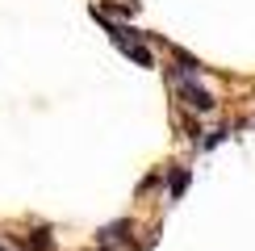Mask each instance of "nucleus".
Returning <instances> with one entry per match:
<instances>
[{"mask_svg": "<svg viewBox=\"0 0 255 251\" xmlns=\"http://www.w3.org/2000/svg\"><path fill=\"white\" fill-rule=\"evenodd\" d=\"M126 230H130V222L122 218V222H113V226H105V230H101V235H97V243H101V247H105V243L113 247V243H122V239H126Z\"/></svg>", "mask_w": 255, "mask_h": 251, "instance_id": "obj_4", "label": "nucleus"}, {"mask_svg": "<svg viewBox=\"0 0 255 251\" xmlns=\"http://www.w3.org/2000/svg\"><path fill=\"white\" fill-rule=\"evenodd\" d=\"M188 180H193V176H188V167H176V172L167 176V193H172V201H180V197H184Z\"/></svg>", "mask_w": 255, "mask_h": 251, "instance_id": "obj_3", "label": "nucleus"}, {"mask_svg": "<svg viewBox=\"0 0 255 251\" xmlns=\"http://www.w3.org/2000/svg\"><path fill=\"white\" fill-rule=\"evenodd\" d=\"M176 84H180V97L193 105L197 113H209V109L218 105V101H214V92H205L201 84H193V76H184V71H176Z\"/></svg>", "mask_w": 255, "mask_h": 251, "instance_id": "obj_1", "label": "nucleus"}, {"mask_svg": "<svg viewBox=\"0 0 255 251\" xmlns=\"http://www.w3.org/2000/svg\"><path fill=\"white\" fill-rule=\"evenodd\" d=\"M134 8H138L134 0H113V4H105V13H118V17H130Z\"/></svg>", "mask_w": 255, "mask_h": 251, "instance_id": "obj_6", "label": "nucleus"}, {"mask_svg": "<svg viewBox=\"0 0 255 251\" xmlns=\"http://www.w3.org/2000/svg\"><path fill=\"white\" fill-rule=\"evenodd\" d=\"M226 134H230V130H214V134H209V138L201 142V146H205V151H209V146H218V142H226Z\"/></svg>", "mask_w": 255, "mask_h": 251, "instance_id": "obj_7", "label": "nucleus"}, {"mask_svg": "<svg viewBox=\"0 0 255 251\" xmlns=\"http://www.w3.org/2000/svg\"><path fill=\"white\" fill-rule=\"evenodd\" d=\"M122 55H126V59H134L138 67H155V59H151V50H146L142 42H122Z\"/></svg>", "mask_w": 255, "mask_h": 251, "instance_id": "obj_2", "label": "nucleus"}, {"mask_svg": "<svg viewBox=\"0 0 255 251\" xmlns=\"http://www.w3.org/2000/svg\"><path fill=\"white\" fill-rule=\"evenodd\" d=\"M21 243H25V251H50V247H55V239H50L46 230H34V235H25Z\"/></svg>", "mask_w": 255, "mask_h": 251, "instance_id": "obj_5", "label": "nucleus"}]
</instances>
